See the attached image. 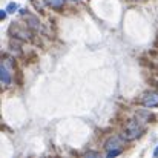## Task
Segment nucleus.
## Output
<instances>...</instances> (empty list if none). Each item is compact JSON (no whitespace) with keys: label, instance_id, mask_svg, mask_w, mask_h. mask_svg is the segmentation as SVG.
Listing matches in <instances>:
<instances>
[{"label":"nucleus","instance_id":"1a4fd4ad","mask_svg":"<svg viewBox=\"0 0 158 158\" xmlns=\"http://www.w3.org/2000/svg\"><path fill=\"white\" fill-rule=\"evenodd\" d=\"M6 12H8L6 9H2V11H0V19H2V20H3L5 17H6Z\"/></svg>","mask_w":158,"mask_h":158},{"label":"nucleus","instance_id":"7ed1b4c3","mask_svg":"<svg viewBox=\"0 0 158 158\" xmlns=\"http://www.w3.org/2000/svg\"><path fill=\"white\" fill-rule=\"evenodd\" d=\"M0 77H2L3 85H11V74H9V71L5 66L0 68Z\"/></svg>","mask_w":158,"mask_h":158},{"label":"nucleus","instance_id":"423d86ee","mask_svg":"<svg viewBox=\"0 0 158 158\" xmlns=\"http://www.w3.org/2000/svg\"><path fill=\"white\" fill-rule=\"evenodd\" d=\"M17 9H19L17 3H9V5L6 6V11H8V12H11V14H14V12H15Z\"/></svg>","mask_w":158,"mask_h":158},{"label":"nucleus","instance_id":"39448f33","mask_svg":"<svg viewBox=\"0 0 158 158\" xmlns=\"http://www.w3.org/2000/svg\"><path fill=\"white\" fill-rule=\"evenodd\" d=\"M120 143V140L118 138H112V140H109L107 143H106V149L107 151H110V149H114V148H117V144Z\"/></svg>","mask_w":158,"mask_h":158},{"label":"nucleus","instance_id":"f03ea898","mask_svg":"<svg viewBox=\"0 0 158 158\" xmlns=\"http://www.w3.org/2000/svg\"><path fill=\"white\" fill-rule=\"evenodd\" d=\"M143 106L146 107H155L158 106V94L157 92H152V94H148L143 97Z\"/></svg>","mask_w":158,"mask_h":158},{"label":"nucleus","instance_id":"6e6552de","mask_svg":"<svg viewBox=\"0 0 158 158\" xmlns=\"http://www.w3.org/2000/svg\"><path fill=\"white\" fill-rule=\"evenodd\" d=\"M29 22H31V26L39 28V23H37V19H35V17H31V15H29Z\"/></svg>","mask_w":158,"mask_h":158},{"label":"nucleus","instance_id":"0eeeda50","mask_svg":"<svg viewBox=\"0 0 158 158\" xmlns=\"http://www.w3.org/2000/svg\"><path fill=\"white\" fill-rule=\"evenodd\" d=\"M120 154H121V151H120V149H114V151L110 149V151L107 152V157L112 158V157H117V155H120Z\"/></svg>","mask_w":158,"mask_h":158},{"label":"nucleus","instance_id":"20e7f679","mask_svg":"<svg viewBox=\"0 0 158 158\" xmlns=\"http://www.w3.org/2000/svg\"><path fill=\"white\" fill-rule=\"evenodd\" d=\"M45 3H48L51 8H61L64 5V0H45Z\"/></svg>","mask_w":158,"mask_h":158},{"label":"nucleus","instance_id":"9d476101","mask_svg":"<svg viewBox=\"0 0 158 158\" xmlns=\"http://www.w3.org/2000/svg\"><path fill=\"white\" fill-rule=\"evenodd\" d=\"M154 157H158V146L155 148V151H154Z\"/></svg>","mask_w":158,"mask_h":158},{"label":"nucleus","instance_id":"f257e3e1","mask_svg":"<svg viewBox=\"0 0 158 158\" xmlns=\"http://www.w3.org/2000/svg\"><path fill=\"white\" fill-rule=\"evenodd\" d=\"M140 134H141V127L138 126V123L137 121H129L127 123V126H126V129H124V134H123V138L124 140H135L137 137H140Z\"/></svg>","mask_w":158,"mask_h":158}]
</instances>
